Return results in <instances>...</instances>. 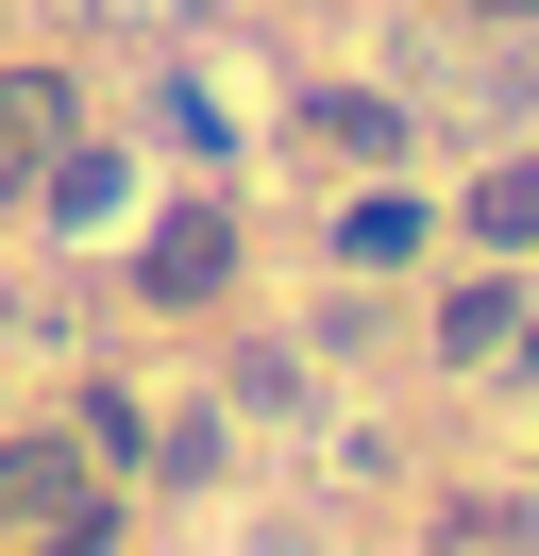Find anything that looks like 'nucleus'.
I'll return each mask as SVG.
<instances>
[{
  "mask_svg": "<svg viewBox=\"0 0 539 556\" xmlns=\"http://www.w3.org/2000/svg\"><path fill=\"white\" fill-rule=\"evenodd\" d=\"M472 17H523V0H472Z\"/></svg>",
  "mask_w": 539,
  "mask_h": 556,
  "instance_id": "nucleus-5",
  "label": "nucleus"
},
{
  "mask_svg": "<svg viewBox=\"0 0 539 556\" xmlns=\"http://www.w3.org/2000/svg\"><path fill=\"white\" fill-rule=\"evenodd\" d=\"M220 203H202V219H168V237H152V287H168V304H202V287H220Z\"/></svg>",
  "mask_w": 539,
  "mask_h": 556,
  "instance_id": "nucleus-2",
  "label": "nucleus"
},
{
  "mask_svg": "<svg viewBox=\"0 0 539 556\" xmlns=\"http://www.w3.org/2000/svg\"><path fill=\"white\" fill-rule=\"evenodd\" d=\"M472 237H489V253H539V169H489V186H472Z\"/></svg>",
  "mask_w": 539,
  "mask_h": 556,
  "instance_id": "nucleus-3",
  "label": "nucleus"
},
{
  "mask_svg": "<svg viewBox=\"0 0 539 556\" xmlns=\"http://www.w3.org/2000/svg\"><path fill=\"white\" fill-rule=\"evenodd\" d=\"M51 85H0V203H17V186H51Z\"/></svg>",
  "mask_w": 539,
  "mask_h": 556,
  "instance_id": "nucleus-1",
  "label": "nucleus"
},
{
  "mask_svg": "<svg viewBox=\"0 0 539 556\" xmlns=\"http://www.w3.org/2000/svg\"><path fill=\"white\" fill-rule=\"evenodd\" d=\"M321 152H354V169H371V152H404V118H388V102H321Z\"/></svg>",
  "mask_w": 539,
  "mask_h": 556,
  "instance_id": "nucleus-4",
  "label": "nucleus"
}]
</instances>
